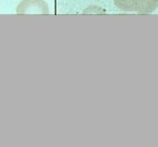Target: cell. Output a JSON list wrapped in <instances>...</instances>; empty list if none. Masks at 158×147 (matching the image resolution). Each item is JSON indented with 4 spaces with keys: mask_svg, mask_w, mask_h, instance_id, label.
I'll return each instance as SVG.
<instances>
[{
    "mask_svg": "<svg viewBox=\"0 0 158 147\" xmlns=\"http://www.w3.org/2000/svg\"><path fill=\"white\" fill-rule=\"evenodd\" d=\"M114 3L119 10L125 12H132L135 8V0H114Z\"/></svg>",
    "mask_w": 158,
    "mask_h": 147,
    "instance_id": "obj_3",
    "label": "cell"
},
{
    "mask_svg": "<svg viewBox=\"0 0 158 147\" xmlns=\"http://www.w3.org/2000/svg\"><path fill=\"white\" fill-rule=\"evenodd\" d=\"M18 14H48L49 6L44 0H22L16 8Z\"/></svg>",
    "mask_w": 158,
    "mask_h": 147,
    "instance_id": "obj_1",
    "label": "cell"
},
{
    "mask_svg": "<svg viewBox=\"0 0 158 147\" xmlns=\"http://www.w3.org/2000/svg\"><path fill=\"white\" fill-rule=\"evenodd\" d=\"M158 0H135L134 11L140 14L152 13L157 10Z\"/></svg>",
    "mask_w": 158,
    "mask_h": 147,
    "instance_id": "obj_2",
    "label": "cell"
}]
</instances>
